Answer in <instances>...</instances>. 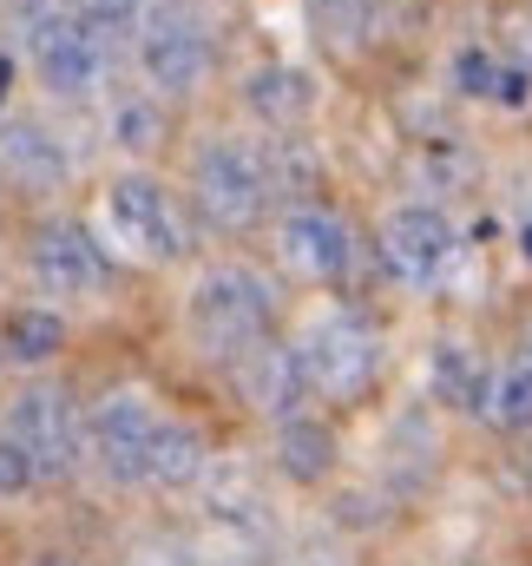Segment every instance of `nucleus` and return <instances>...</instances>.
Here are the masks:
<instances>
[{
    "instance_id": "nucleus-1",
    "label": "nucleus",
    "mask_w": 532,
    "mask_h": 566,
    "mask_svg": "<svg viewBox=\"0 0 532 566\" xmlns=\"http://www.w3.org/2000/svg\"><path fill=\"white\" fill-rule=\"evenodd\" d=\"M269 316H276V290L269 277H257L251 264H217L191 283V303H184V323H191V343L204 356H224V363H244L257 343H264Z\"/></svg>"
},
{
    "instance_id": "nucleus-2",
    "label": "nucleus",
    "mask_w": 532,
    "mask_h": 566,
    "mask_svg": "<svg viewBox=\"0 0 532 566\" xmlns=\"http://www.w3.org/2000/svg\"><path fill=\"white\" fill-rule=\"evenodd\" d=\"M289 349H296V363H302V382H309L316 396H336V402L362 396V389L375 382V369H382L375 329H369L362 316H349V310H322Z\"/></svg>"
},
{
    "instance_id": "nucleus-3",
    "label": "nucleus",
    "mask_w": 532,
    "mask_h": 566,
    "mask_svg": "<svg viewBox=\"0 0 532 566\" xmlns=\"http://www.w3.org/2000/svg\"><path fill=\"white\" fill-rule=\"evenodd\" d=\"M198 211L217 231H251L269 205V171H264V145L251 139H211L198 151Z\"/></svg>"
},
{
    "instance_id": "nucleus-4",
    "label": "nucleus",
    "mask_w": 532,
    "mask_h": 566,
    "mask_svg": "<svg viewBox=\"0 0 532 566\" xmlns=\"http://www.w3.org/2000/svg\"><path fill=\"white\" fill-rule=\"evenodd\" d=\"M138 66L158 93H198L211 73V33L191 0H151L138 33Z\"/></svg>"
},
{
    "instance_id": "nucleus-5",
    "label": "nucleus",
    "mask_w": 532,
    "mask_h": 566,
    "mask_svg": "<svg viewBox=\"0 0 532 566\" xmlns=\"http://www.w3.org/2000/svg\"><path fill=\"white\" fill-rule=\"evenodd\" d=\"M7 441L33 454L40 481H66L79 468V416L60 389H20V402H7Z\"/></svg>"
},
{
    "instance_id": "nucleus-6",
    "label": "nucleus",
    "mask_w": 532,
    "mask_h": 566,
    "mask_svg": "<svg viewBox=\"0 0 532 566\" xmlns=\"http://www.w3.org/2000/svg\"><path fill=\"white\" fill-rule=\"evenodd\" d=\"M86 434H93V454L113 481H145L151 468V441H158V409L138 396V389H113L106 402H93L86 416Z\"/></svg>"
},
{
    "instance_id": "nucleus-7",
    "label": "nucleus",
    "mask_w": 532,
    "mask_h": 566,
    "mask_svg": "<svg viewBox=\"0 0 532 566\" xmlns=\"http://www.w3.org/2000/svg\"><path fill=\"white\" fill-rule=\"evenodd\" d=\"M106 218L119 224V238L138 244L145 258H184V251H191V231H184L178 205H171L164 185H151L145 171L113 178V191H106Z\"/></svg>"
},
{
    "instance_id": "nucleus-8",
    "label": "nucleus",
    "mask_w": 532,
    "mask_h": 566,
    "mask_svg": "<svg viewBox=\"0 0 532 566\" xmlns=\"http://www.w3.org/2000/svg\"><path fill=\"white\" fill-rule=\"evenodd\" d=\"M454 251H460V238H454V224L434 205H401V211H389V224H382V258L407 283L447 277Z\"/></svg>"
},
{
    "instance_id": "nucleus-9",
    "label": "nucleus",
    "mask_w": 532,
    "mask_h": 566,
    "mask_svg": "<svg viewBox=\"0 0 532 566\" xmlns=\"http://www.w3.org/2000/svg\"><path fill=\"white\" fill-rule=\"evenodd\" d=\"M26 271L46 296H93L106 283V264H99V244L79 231V224H40L33 231V251H26Z\"/></svg>"
},
{
    "instance_id": "nucleus-10",
    "label": "nucleus",
    "mask_w": 532,
    "mask_h": 566,
    "mask_svg": "<svg viewBox=\"0 0 532 566\" xmlns=\"http://www.w3.org/2000/svg\"><path fill=\"white\" fill-rule=\"evenodd\" d=\"M276 258L296 271V277L309 283H336L349 271V224L336 218V211H316V205H296L289 218H283V231H276Z\"/></svg>"
},
{
    "instance_id": "nucleus-11",
    "label": "nucleus",
    "mask_w": 532,
    "mask_h": 566,
    "mask_svg": "<svg viewBox=\"0 0 532 566\" xmlns=\"http://www.w3.org/2000/svg\"><path fill=\"white\" fill-rule=\"evenodd\" d=\"M33 73H40L46 93H60V99H86V93L99 86V40H93L79 20L60 13V20L33 40Z\"/></svg>"
},
{
    "instance_id": "nucleus-12",
    "label": "nucleus",
    "mask_w": 532,
    "mask_h": 566,
    "mask_svg": "<svg viewBox=\"0 0 532 566\" xmlns=\"http://www.w3.org/2000/svg\"><path fill=\"white\" fill-rule=\"evenodd\" d=\"M0 185L13 191H60L66 185V151L53 133H40L33 119H7L0 126Z\"/></svg>"
},
{
    "instance_id": "nucleus-13",
    "label": "nucleus",
    "mask_w": 532,
    "mask_h": 566,
    "mask_svg": "<svg viewBox=\"0 0 532 566\" xmlns=\"http://www.w3.org/2000/svg\"><path fill=\"white\" fill-rule=\"evenodd\" d=\"M237 382H244V396H251L264 416H276V422H289V416L302 409V396H309L296 349H276V343H257V349L237 363Z\"/></svg>"
},
{
    "instance_id": "nucleus-14",
    "label": "nucleus",
    "mask_w": 532,
    "mask_h": 566,
    "mask_svg": "<svg viewBox=\"0 0 532 566\" xmlns=\"http://www.w3.org/2000/svg\"><path fill=\"white\" fill-rule=\"evenodd\" d=\"M316 80L302 73V66H257L251 80H244V106L264 119V126H276V133H289V126H302L309 113H316Z\"/></svg>"
},
{
    "instance_id": "nucleus-15",
    "label": "nucleus",
    "mask_w": 532,
    "mask_h": 566,
    "mask_svg": "<svg viewBox=\"0 0 532 566\" xmlns=\"http://www.w3.org/2000/svg\"><path fill=\"white\" fill-rule=\"evenodd\" d=\"M204 468H211V441H204V428H198V422H158L151 468H145V481H151V488H164V494L198 488V481H204Z\"/></svg>"
},
{
    "instance_id": "nucleus-16",
    "label": "nucleus",
    "mask_w": 532,
    "mask_h": 566,
    "mask_svg": "<svg viewBox=\"0 0 532 566\" xmlns=\"http://www.w3.org/2000/svg\"><path fill=\"white\" fill-rule=\"evenodd\" d=\"M276 468L296 481V488H316L336 474V428L309 422V416H289L276 422Z\"/></svg>"
},
{
    "instance_id": "nucleus-17",
    "label": "nucleus",
    "mask_w": 532,
    "mask_h": 566,
    "mask_svg": "<svg viewBox=\"0 0 532 566\" xmlns=\"http://www.w3.org/2000/svg\"><path fill=\"white\" fill-rule=\"evenodd\" d=\"M427 382H434V402L487 416V389H493V376H487V363H480L467 343H440V349L427 356Z\"/></svg>"
},
{
    "instance_id": "nucleus-18",
    "label": "nucleus",
    "mask_w": 532,
    "mask_h": 566,
    "mask_svg": "<svg viewBox=\"0 0 532 566\" xmlns=\"http://www.w3.org/2000/svg\"><path fill=\"white\" fill-rule=\"evenodd\" d=\"M60 349H66V323H60L53 310H13L7 329H0V356L20 363V369H40V363H53Z\"/></svg>"
},
{
    "instance_id": "nucleus-19",
    "label": "nucleus",
    "mask_w": 532,
    "mask_h": 566,
    "mask_svg": "<svg viewBox=\"0 0 532 566\" xmlns=\"http://www.w3.org/2000/svg\"><path fill=\"white\" fill-rule=\"evenodd\" d=\"M454 80H460V93H474V99H507V106H520V99H526V73L493 66V53H487V46H467V53L454 60Z\"/></svg>"
},
{
    "instance_id": "nucleus-20",
    "label": "nucleus",
    "mask_w": 532,
    "mask_h": 566,
    "mask_svg": "<svg viewBox=\"0 0 532 566\" xmlns=\"http://www.w3.org/2000/svg\"><path fill=\"white\" fill-rule=\"evenodd\" d=\"M264 171H269V191H289V198L316 191V158L302 151V139H276V145H264Z\"/></svg>"
},
{
    "instance_id": "nucleus-21",
    "label": "nucleus",
    "mask_w": 532,
    "mask_h": 566,
    "mask_svg": "<svg viewBox=\"0 0 532 566\" xmlns=\"http://www.w3.org/2000/svg\"><path fill=\"white\" fill-rule=\"evenodd\" d=\"M113 139H119V151H132V158L158 151V145H164V113H158L151 99H126V106L113 113Z\"/></svg>"
},
{
    "instance_id": "nucleus-22",
    "label": "nucleus",
    "mask_w": 532,
    "mask_h": 566,
    "mask_svg": "<svg viewBox=\"0 0 532 566\" xmlns=\"http://www.w3.org/2000/svg\"><path fill=\"white\" fill-rule=\"evenodd\" d=\"M487 416L507 428H526L532 422V369L520 363H507L500 376H493V389H487Z\"/></svg>"
},
{
    "instance_id": "nucleus-23",
    "label": "nucleus",
    "mask_w": 532,
    "mask_h": 566,
    "mask_svg": "<svg viewBox=\"0 0 532 566\" xmlns=\"http://www.w3.org/2000/svg\"><path fill=\"white\" fill-rule=\"evenodd\" d=\"M66 7V20H79L93 40H106V33H126L138 13H145V0H60Z\"/></svg>"
},
{
    "instance_id": "nucleus-24",
    "label": "nucleus",
    "mask_w": 532,
    "mask_h": 566,
    "mask_svg": "<svg viewBox=\"0 0 532 566\" xmlns=\"http://www.w3.org/2000/svg\"><path fill=\"white\" fill-rule=\"evenodd\" d=\"M309 13H316L322 40H342V46H355L369 27V0H309Z\"/></svg>"
},
{
    "instance_id": "nucleus-25",
    "label": "nucleus",
    "mask_w": 532,
    "mask_h": 566,
    "mask_svg": "<svg viewBox=\"0 0 532 566\" xmlns=\"http://www.w3.org/2000/svg\"><path fill=\"white\" fill-rule=\"evenodd\" d=\"M26 488H40V468H33V454H26L20 441L0 434V494L13 501V494H26Z\"/></svg>"
},
{
    "instance_id": "nucleus-26",
    "label": "nucleus",
    "mask_w": 532,
    "mask_h": 566,
    "mask_svg": "<svg viewBox=\"0 0 532 566\" xmlns=\"http://www.w3.org/2000/svg\"><path fill=\"white\" fill-rule=\"evenodd\" d=\"M500 27H507V40H513V46H520V53L532 60V0L507 7V20H500Z\"/></svg>"
},
{
    "instance_id": "nucleus-27",
    "label": "nucleus",
    "mask_w": 532,
    "mask_h": 566,
    "mask_svg": "<svg viewBox=\"0 0 532 566\" xmlns=\"http://www.w3.org/2000/svg\"><path fill=\"white\" fill-rule=\"evenodd\" d=\"M132 566H191V554L184 547H138Z\"/></svg>"
},
{
    "instance_id": "nucleus-28",
    "label": "nucleus",
    "mask_w": 532,
    "mask_h": 566,
    "mask_svg": "<svg viewBox=\"0 0 532 566\" xmlns=\"http://www.w3.org/2000/svg\"><path fill=\"white\" fill-rule=\"evenodd\" d=\"M513 363H520V369H532V323H526V336H520V349H513Z\"/></svg>"
},
{
    "instance_id": "nucleus-29",
    "label": "nucleus",
    "mask_w": 532,
    "mask_h": 566,
    "mask_svg": "<svg viewBox=\"0 0 532 566\" xmlns=\"http://www.w3.org/2000/svg\"><path fill=\"white\" fill-rule=\"evenodd\" d=\"M520 251H526V258H532V224H526V231H520Z\"/></svg>"
},
{
    "instance_id": "nucleus-30",
    "label": "nucleus",
    "mask_w": 532,
    "mask_h": 566,
    "mask_svg": "<svg viewBox=\"0 0 532 566\" xmlns=\"http://www.w3.org/2000/svg\"><path fill=\"white\" fill-rule=\"evenodd\" d=\"M40 566H60V554H46V560H40Z\"/></svg>"
}]
</instances>
